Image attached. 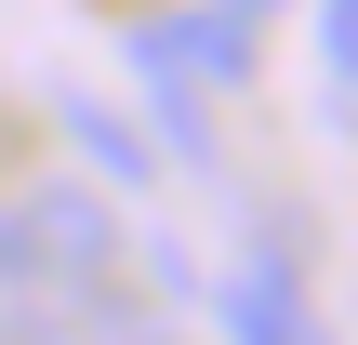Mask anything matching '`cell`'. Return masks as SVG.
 I'll return each instance as SVG.
<instances>
[{
  "instance_id": "1",
  "label": "cell",
  "mask_w": 358,
  "mask_h": 345,
  "mask_svg": "<svg viewBox=\"0 0 358 345\" xmlns=\"http://www.w3.org/2000/svg\"><path fill=\"white\" fill-rule=\"evenodd\" d=\"M106 306H120L106 186H13L0 199V345H80Z\"/></svg>"
},
{
  "instance_id": "2",
  "label": "cell",
  "mask_w": 358,
  "mask_h": 345,
  "mask_svg": "<svg viewBox=\"0 0 358 345\" xmlns=\"http://www.w3.org/2000/svg\"><path fill=\"white\" fill-rule=\"evenodd\" d=\"M226 306H239V332H252V345H332L319 319H306V293H292L279 266H239V279H226Z\"/></svg>"
},
{
  "instance_id": "3",
  "label": "cell",
  "mask_w": 358,
  "mask_h": 345,
  "mask_svg": "<svg viewBox=\"0 0 358 345\" xmlns=\"http://www.w3.org/2000/svg\"><path fill=\"white\" fill-rule=\"evenodd\" d=\"M66 133H80V160H93L106 186H159V173H146V133H133V120H106V106H80V93H66Z\"/></svg>"
},
{
  "instance_id": "4",
  "label": "cell",
  "mask_w": 358,
  "mask_h": 345,
  "mask_svg": "<svg viewBox=\"0 0 358 345\" xmlns=\"http://www.w3.org/2000/svg\"><path fill=\"white\" fill-rule=\"evenodd\" d=\"M319 53H332V66L358 80V0H319Z\"/></svg>"
},
{
  "instance_id": "5",
  "label": "cell",
  "mask_w": 358,
  "mask_h": 345,
  "mask_svg": "<svg viewBox=\"0 0 358 345\" xmlns=\"http://www.w3.org/2000/svg\"><path fill=\"white\" fill-rule=\"evenodd\" d=\"M80 345H173V332H159V319H133V306H106V319H93Z\"/></svg>"
},
{
  "instance_id": "6",
  "label": "cell",
  "mask_w": 358,
  "mask_h": 345,
  "mask_svg": "<svg viewBox=\"0 0 358 345\" xmlns=\"http://www.w3.org/2000/svg\"><path fill=\"white\" fill-rule=\"evenodd\" d=\"M199 13H226V27H252V13H266V0H199Z\"/></svg>"
}]
</instances>
